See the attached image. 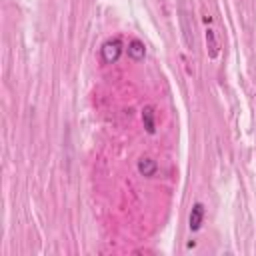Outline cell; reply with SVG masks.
<instances>
[{"mask_svg": "<svg viewBox=\"0 0 256 256\" xmlns=\"http://www.w3.org/2000/svg\"><path fill=\"white\" fill-rule=\"evenodd\" d=\"M122 54V42L118 38H110L100 46V58L104 64H114Z\"/></svg>", "mask_w": 256, "mask_h": 256, "instance_id": "1", "label": "cell"}, {"mask_svg": "<svg viewBox=\"0 0 256 256\" xmlns=\"http://www.w3.org/2000/svg\"><path fill=\"white\" fill-rule=\"evenodd\" d=\"M204 214H206L204 204H202V202H194V204H192V210H190V216H188V228H190L192 232L200 230V226H202V222H204Z\"/></svg>", "mask_w": 256, "mask_h": 256, "instance_id": "2", "label": "cell"}, {"mask_svg": "<svg viewBox=\"0 0 256 256\" xmlns=\"http://www.w3.org/2000/svg\"><path fill=\"white\" fill-rule=\"evenodd\" d=\"M138 172L144 176V178H152L156 172H158V162L148 158V156H142L138 160Z\"/></svg>", "mask_w": 256, "mask_h": 256, "instance_id": "3", "label": "cell"}, {"mask_svg": "<svg viewBox=\"0 0 256 256\" xmlns=\"http://www.w3.org/2000/svg\"><path fill=\"white\" fill-rule=\"evenodd\" d=\"M128 56H130L132 60H136V62L144 60V56H146V46H144V42L138 40V38L130 40V42H128Z\"/></svg>", "mask_w": 256, "mask_h": 256, "instance_id": "4", "label": "cell"}, {"mask_svg": "<svg viewBox=\"0 0 256 256\" xmlns=\"http://www.w3.org/2000/svg\"><path fill=\"white\" fill-rule=\"evenodd\" d=\"M142 124L146 128L148 134H154L156 132V114H154V108L152 106H144L142 108Z\"/></svg>", "mask_w": 256, "mask_h": 256, "instance_id": "5", "label": "cell"}, {"mask_svg": "<svg viewBox=\"0 0 256 256\" xmlns=\"http://www.w3.org/2000/svg\"><path fill=\"white\" fill-rule=\"evenodd\" d=\"M206 50H208L210 58L218 56V38H216V32L212 28H206Z\"/></svg>", "mask_w": 256, "mask_h": 256, "instance_id": "6", "label": "cell"}, {"mask_svg": "<svg viewBox=\"0 0 256 256\" xmlns=\"http://www.w3.org/2000/svg\"><path fill=\"white\" fill-rule=\"evenodd\" d=\"M180 24H182V32H184V42L192 50L194 48V40L190 36V22H188V14L186 12H180Z\"/></svg>", "mask_w": 256, "mask_h": 256, "instance_id": "7", "label": "cell"}]
</instances>
